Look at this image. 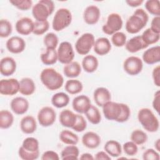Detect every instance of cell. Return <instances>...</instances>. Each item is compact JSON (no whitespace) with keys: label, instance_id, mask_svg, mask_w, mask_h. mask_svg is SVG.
<instances>
[{"label":"cell","instance_id":"1","mask_svg":"<svg viewBox=\"0 0 160 160\" xmlns=\"http://www.w3.org/2000/svg\"><path fill=\"white\" fill-rule=\"evenodd\" d=\"M102 108L104 116L108 120L124 122L129 119L131 115L129 107L124 103L109 101Z\"/></svg>","mask_w":160,"mask_h":160},{"label":"cell","instance_id":"11","mask_svg":"<svg viewBox=\"0 0 160 160\" xmlns=\"http://www.w3.org/2000/svg\"><path fill=\"white\" fill-rule=\"evenodd\" d=\"M37 118L41 126L49 127L54 123L56 119V113L52 108L44 106L38 111Z\"/></svg>","mask_w":160,"mask_h":160},{"label":"cell","instance_id":"19","mask_svg":"<svg viewBox=\"0 0 160 160\" xmlns=\"http://www.w3.org/2000/svg\"><path fill=\"white\" fill-rule=\"evenodd\" d=\"M142 60L147 64H154L160 61V47L155 46L146 50L142 56Z\"/></svg>","mask_w":160,"mask_h":160},{"label":"cell","instance_id":"40","mask_svg":"<svg viewBox=\"0 0 160 160\" xmlns=\"http://www.w3.org/2000/svg\"><path fill=\"white\" fill-rule=\"evenodd\" d=\"M145 8L151 14L155 16L160 15V2L158 0H148L145 2Z\"/></svg>","mask_w":160,"mask_h":160},{"label":"cell","instance_id":"27","mask_svg":"<svg viewBox=\"0 0 160 160\" xmlns=\"http://www.w3.org/2000/svg\"><path fill=\"white\" fill-rule=\"evenodd\" d=\"M81 65L85 72L92 73L96 71L98 68V59L93 55H86L82 59Z\"/></svg>","mask_w":160,"mask_h":160},{"label":"cell","instance_id":"42","mask_svg":"<svg viewBox=\"0 0 160 160\" xmlns=\"http://www.w3.org/2000/svg\"><path fill=\"white\" fill-rule=\"evenodd\" d=\"M49 28V23L48 20L44 21H38L34 22V29L32 33L35 35H42L44 34Z\"/></svg>","mask_w":160,"mask_h":160},{"label":"cell","instance_id":"32","mask_svg":"<svg viewBox=\"0 0 160 160\" xmlns=\"http://www.w3.org/2000/svg\"><path fill=\"white\" fill-rule=\"evenodd\" d=\"M41 60L45 65H52L58 61V54L56 49H46V51L41 54Z\"/></svg>","mask_w":160,"mask_h":160},{"label":"cell","instance_id":"25","mask_svg":"<svg viewBox=\"0 0 160 160\" xmlns=\"http://www.w3.org/2000/svg\"><path fill=\"white\" fill-rule=\"evenodd\" d=\"M59 122L66 128H71L74 126L77 119V114H74L69 109H64L59 114Z\"/></svg>","mask_w":160,"mask_h":160},{"label":"cell","instance_id":"15","mask_svg":"<svg viewBox=\"0 0 160 160\" xmlns=\"http://www.w3.org/2000/svg\"><path fill=\"white\" fill-rule=\"evenodd\" d=\"M91 105L90 99L84 94L75 97L72 102L73 109L79 114H84Z\"/></svg>","mask_w":160,"mask_h":160},{"label":"cell","instance_id":"13","mask_svg":"<svg viewBox=\"0 0 160 160\" xmlns=\"http://www.w3.org/2000/svg\"><path fill=\"white\" fill-rule=\"evenodd\" d=\"M101 16L99 8L95 5H90L86 7L83 12V19L89 25L96 24Z\"/></svg>","mask_w":160,"mask_h":160},{"label":"cell","instance_id":"26","mask_svg":"<svg viewBox=\"0 0 160 160\" xmlns=\"http://www.w3.org/2000/svg\"><path fill=\"white\" fill-rule=\"evenodd\" d=\"M36 90L34 81L29 78H24L19 81V92L24 96L32 94Z\"/></svg>","mask_w":160,"mask_h":160},{"label":"cell","instance_id":"37","mask_svg":"<svg viewBox=\"0 0 160 160\" xmlns=\"http://www.w3.org/2000/svg\"><path fill=\"white\" fill-rule=\"evenodd\" d=\"M14 116L8 110H1L0 111V128L1 129H8L13 124Z\"/></svg>","mask_w":160,"mask_h":160},{"label":"cell","instance_id":"20","mask_svg":"<svg viewBox=\"0 0 160 160\" xmlns=\"http://www.w3.org/2000/svg\"><path fill=\"white\" fill-rule=\"evenodd\" d=\"M93 98L96 105L99 107H102L106 102L111 101V94L107 88L99 87L94 90Z\"/></svg>","mask_w":160,"mask_h":160},{"label":"cell","instance_id":"30","mask_svg":"<svg viewBox=\"0 0 160 160\" xmlns=\"http://www.w3.org/2000/svg\"><path fill=\"white\" fill-rule=\"evenodd\" d=\"M79 151L76 145H68L66 146L61 152V158L62 160L78 159Z\"/></svg>","mask_w":160,"mask_h":160},{"label":"cell","instance_id":"22","mask_svg":"<svg viewBox=\"0 0 160 160\" xmlns=\"http://www.w3.org/2000/svg\"><path fill=\"white\" fill-rule=\"evenodd\" d=\"M94 51L99 56H104L108 54L111 49V43L109 39L101 37L95 40L93 46Z\"/></svg>","mask_w":160,"mask_h":160},{"label":"cell","instance_id":"49","mask_svg":"<svg viewBox=\"0 0 160 160\" xmlns=\"http://www.w3.org/2000/svg\"><path fill=\"white\" fill-rule=\"evenodd\" d=\"M142 158L144 160H159L160 156L159 152L156 150L149 148L143 152Z\"/></svg>","mask_w":160,"mask_h":160},{"label":"cell","instance_id":"38","mask_svg":"<svg viewBox=\"0 0 160 160\" xmlns=\"http://www.w3.org/2000/svg\"><path fill=\"white\" fill-rule=\"evenodd\" d=\"M141 38L148 46L156 43L160 38V34L153 32L150 28L146 29L142 34Z\"/></svg>","mask_w":160,"mask_h":160},{"label":"cell","instance_id":"56","mask_svg":"<svg viewBox=\"0 0 160 160\" xmlns=\"http://www.w3.org/2000/svg\"><path fill=\"white\" fill-rule=\"evenodd\" d=\"M94 159V158L92 156V155L88 152L83 153L80 156V159H83V160H92Z\"/></svg>","mask_w":160,"mask_h":160},{"label":"cell","instance_id":"17","mask_svg":"<svg viewBox=\"0 0 160 160\" xmlns=\"http://www.w3.org/2000/svg\"><path fill=\"white\" fill-rule=\"evenodd\" d=\"M16 62L12 57L7 56L1 59L0 62V72L4 76L12 75L16 70Z\"/></svg>","mask_w":160,"mask_h":160},{"label":"cell","instance_id":"9","mask_svg":"<svg viewBox=\"0 0 160 160\" xmlns=\"http://www.w3.org/2000/svg\"><path fill=\"white\" fill-rule=\"evenodd\" d=\"M57 54L58 61L64 64L72 62L74 58V51L72 44L68 41H63L60 43L57 50Z\"/></svg>","mask_w":160,"mask_h":160},{"label":"cell","instance_id":"4","mask_svg":"<svg viewBox=\"0 0 160 160\" xmlns=\"http://www.w3.org/2000/svg\"><path fill=\"white\" fill-rule=\"evenodd\" d=\"M138 119L142 128L149 132L158 131L159 128V122L154 112L149 108H144L139 110Z\"/></svg>","mask_w":160,"mask_h":160},{"label":"cell","instance_id":"46","mask_svg":"<svg viewBox=\"0 0 160 160\" xmlns=\"http://www.w3.org/2000/svg\"><path fill=\"white\" fill-rule=\"evenodd\" d=\"M87 128V122L85 118L80 114H77V119L75 124L72 128L76 132H81L84 131Z\"/></svg>","mask_w":160,"mask_h":160},{"label":"cell","instance_id":"24","mask_svg":"<svg viewBox=\"0 0 160 160\" xmlns=\"http://www.w3.org/2000/svg\"><path fill=\"white\" fill-rule=\"evenodd\" d=\"M20 128L24 134L34 133L37 129V122L35 118L30 115L23 117L20 122Z\"/></svg>","mask_w":160,"mask_h":160},{"label":"cell","instance_id":"50","mask_svg":"<svg viewBox=\"0 0 160 160\" xmlns=\"http://www.w3.org/2000/svg\"><path fill=\"white\" fill-rule=\"evenodd\" d=\"M41 159L42 160H59V156L56 152L49 150L42 154Z\"/></svg>","mask_w":160,"mask_h":160},{"label":"cell","instance_id":"21","mask_svg":"<svg viewBox=\"0 0 160 160\" xmlns=\"http://www.w3.org/2000/svg\"><path fill=\"white\" fill-rule=\"evenodd\" d=\"M148 47L147 44L143 41L141 36H136L126 41L125 44L126 49L131 52H137L142 49H146Z\"/></svg>","mask_w":160,"mask_h":160},{"label":"cell","instance_id":"3","mask_svg":"<svg viewBox=\"0 0 160 160\" xmlns=\"http://www.w3.org/2000/svg\"><path fill=\"white\" fill-rule=\"evenodd\" d=\"M40 79L43 85L50 91L58 90L64 84L63 76L51 68H45L41 71Z\"/></svg>","mask_w":160,"mask_h":160},{"label":"cell","instance_id":"54","mask_svg":"<svg viewBox=\"0 0 160 160\" xmlns=\"http://www.w3.org/2000/svg\"><path fill=\"white\" fill-rule=\"evenodd\" d=\"M94 159L96 160H110L111 156L105 151H101L95 154Z\"/></svg>","mask_w":160,"mask_h":160},{"label":"cell","instance_id":"55","mask_svg":"<svg viewBox=\"0 0 160 160\" xmlns=\"http://www.w3.org/2000/svg\"><path fill=\"white\" fill-rule=\"evenodd\" d=\"M143 0H127L126 1V2L128 4V5L132 8H136L139 6L143 3Z\"/></svg>","mask_w":160,"mask_h":160},{"label":"cell","instance_id":"47","mask_svg":"<svg viewBox=\"0 0 160 160\" xmlns=\"http://www.w3.org/2000/svg\"><path fill=\"white\" fill-rule=\"evenodd\" d=\"M122 149L124 152L128 156H134L138 153V145L132 141H128L122 145Z\"/></svg>","mask_w":160,"mask_h":160},{"label":"cell","instance_id":"35","mask_svg":"<svg viewBox=\"0 0 160 160\" xmlns=\"http://www.w3.org/2000/svg\"><path fill=\"white\" fill-rule=\"evenodd\" d=\"M59 139L68 145H76L79 141L77 134L69 130H62L59 134Z\"/></svg>","mask_w":160,"mask_h":160},{"label":"cell","instance_id":"36","mask_svg":"<svg viewBox=\"0 0 160 160\" xmlns=\"http://www.w3.org/2000/svg\"><path fill=\"white\" fill-rule=\"evenodd\" d=\"M84 114L88 120L92 124H98L101 121L100 111L99 109L94 105L91 104Z\"/></svg>","mask_w":160,"mask_h":160},{"label":"cell","instance_id":"28","mask_svg":"<svg viewBox=\"0 0 160 160\" xmlns=\"http://www.w3.org/2000/svg\"><path fill=\"white\" fill-rule=\"evenodd\" d=\"M64 74L69 78L79 76L81 72V66L77 61H72L64 65L63 68Z\"/></svg>","mask_w":160,"mask_h":160},{"label":"cell","instance_id":"57","mask_svg":"<svg viewBox=\"0 0 160 160\" xmlns=\"http://www.w3.org/2000/svg\"><path fill=\"white\" fill-rule=\"evenodd\" d=\"M154 147L157 151H160V139H158L154 142Z\"/></svg>","mask_w":160,"mask_h":160},{"label":"cell","instance_id":"53","mask_svg":"<svg viewBox=\"0 0 160 160\" xmlns=\"http://www.w3.org/2000/svg\"><path fill=\"white\" fill-rule=\"evenodd\" d=\"M152 107L159 114L160 110V92L159 90L154 93V99L152 101Z\"/></svg>","mask_w":160,"mask_h":160},{"label":"cell","instance_id":"5","mask_svg":"<svg viewBox=\"0 0 160 160\" xmlns=\"http://www.w3.org/2000/svg\"><path fill=\"white\" fill-rule=\"evenodd\" d=\"M54 3L51 0H40L32 6V14L38 21H46L54 10Z\"/></svg>","mask_w":160,"mask_h":160},{"label":"cell","instance_id":"41","mask_svg":"<svg viewBox=\"0 0 160 160\" xmlns=\"http://www.w3.org/2000/svg\"><path fill=\"white\" fill-rule=\"evenodd\" d=\"M58 42V37L54 32H48L44 37L43 42L46 49H56Z\"/></svg>","mask_w":160,"mask_h":160},{"label":"cell","instance_id":"52","mask_svg":"<svg viewBox=\"0 0 160 160\" xmlns=\"http://www.w3.org/2000/svg\"><path fill=\"white\" fill-rule=\"evenodd\" d=\"M160 16H155L151 21V28L153 32L160 34Z\"/></svg>","mask_w":160,"mask_h":160},{"label":"cell","instance_id":"51","mask_svg":"<svg viewBox=\"0 0 160 160\" xmlns=\"http://www.w3.org/2000/svg\"><path fill=\"white\" fill-rule=\"evenodd\" d=\"M152 77L153 79L154 84L155 86H160V66L158 65L155 67L152 72Z\"/></svg>","mask_w":160,"mask_h":160},{"label":"cell","instance_id":"6","mask_svg":"<svg viewBox=\"0 0 160 160\" xmlns=\"http://www.w3.org/2000/svg\"><path fill=\"white\" fill-rule=\"evenodd\" d=\"M72 14L67 8H60L56 12L52 22V29L55 31H61L68 27L72 22Z\"/></svg>","mask_w":160,"mask_h":160},{"label":"cell","instance_id":"10","mask_svg":"<svg viewBox=\"0 0 160 160\" xmlns=\"http://www.w3.org/2000/svg\"><path fill=\"white\" fill-rule=\"evenodd\" d=\"M143 68V62L141 58L137 56H129L123 62L124 71L130 76H136L139 74Z\"/></svg>","mask_w":160,"mask_h":160},{"label":"cell","instance_id":"16","mask_svg":"<svg viewBox=\"0 0 160 160\" xmlns=\"http://www.w3.org/2000/svg\"><path fill=\"white\" fill-rule=\"evenodd\" d=\"M15 28L16 31L19 34L27 36L32 32L34 22L28 17H23L17 21Z\"/></svg>","mask_w":160,"mask_h":160},{"label":"cell","instance_id":"34","mask_svg":"<svg viewBox=\"0 0 160 160\" xmlns=\"http://www.w3.org/2000/svg\"><path fill=\"white\" fill-rule=\"evenodd\" d=\"M24 151L34 153L39 152V145L38 140L33 137H28L24 139L21 146Z\"/></svg>","mask_w":160,"mask_h":160},{"label":"cell","instance_id":"7","mask_svg":"<svg viewBox=\"0 0 160 160\" xmlns=\"http://www.w3.org/2000/svg\"><path fill=\"white\" fill-rule=\"evenodd\" d=\"M122 25L123 21L121 16L118 13L112 12L108 15L106 24L102 27V30L106 34L112 35L119 31Z\"/></svg>","mask_w":160,"mask_h":160},{"label":"cell","instance_id":"44","mask_svg":"<svg viewBox=\"0 0 160 160\" xmlns=\"http://www.w3.org/2000/svg\"><path fill=\"white\" fill-rule=\"evenodd\" d=\"M126 40H127L126 35L124 32H120V31H118L113 34L111 39V41L112 44L118 48L125 46L126 42L127 41Z\"/></svg>","mask_w":160,"mask_h":160},{"label":"cell","instance_id":"45","mask_svg":"<svg viewBox=\"0 0 160 160\" xmlns=\"http://www.w3.org/2000/svg\"><path fill=\"white\" fill-rule=\"evenodd\" d=\"M9 2L21 11H28L32 6L31 0H10Z\"/></svg>","mask_w":160,"mask_h":160},{"label":"cell","instance_id":"43","mask_svg":"<svg viewBox=\"0 0 160 160\" xmlns=\"http://www.w3.org/2000/svg\"><path fill=\"white\" fill-rule=\"evenodd\" d=\"M12 27L11 23L7 19H2L0 21V36L5 38L11 34Z\"/></svg>","mask_w":160,"mask_h":160},{"label":"cell","instance_id":"14","mask_svg":"<svg viewBox=\"0 0 160 160\" xmlns=\"http://www.w3.org/2000/svg\"><path fill=\"white\" fill-rule=\"evenodd\" d=\"M6 46L10 52L19 54L24 50L26 48V42L22 38L15 36H12L7 40Z\"/></svg>","mask_w":160,"mask_h":160},{"label":"cell","instance_id":"39","mask_svg":"<svg viewBox=\"0 0 160 160\" xmlns=\"http://www.w3.org/2000/svg\"><path fill=\"white\" fill-rule=\"evenodd\" d=\"M131 141L137 145H141L144 144L148 140V136L145 132L140 129L134 130L130 136Z\"/></svg>","mask_w":160,"mask_h":160},{"label":"cell","instance_id":"2","mask_svg":"<svg viewBox=\"0 0 160 160\" xmlns=\"http://www.w3.org/2000/svg\"><path fill=\"white\" fill-rule=\"evenodd\" d=\"M148 20L147 12L142 8H138L127 19L126 30L128 33L137 34L146 26Z\"/></svg>","mask_w":160,"mask_h":160},{"label":"cell","instance_id":"8","mask_svg":"<svg viewBox=\"0 0 160 160\" xmlns=\"http://www.w3.org/2000/svg\"><path fill=\"white\" fill-rule=\"evenodd\" d=\"M95 42L92 34L86 32L82 34L75 43L76 52L80 55H87L94 46Z\"/></svg>","mask_w":160,"mask_h":160},{"label":"cell","instance_id":"12","mask_svg":"<svg viewBox=\"0 0 160 160\" xmlns=\"http://www.w3.org/2000/svg\"><path fill=\"white\" fill-rule=\"evenodd\" d=\"M19 91V81L15 78L2 79L0 81V93L5 96H13Z\"/></svg>","mask_w":160,"mask_h":160},{"label":"cell","instance_id":"48","mask_svg":"<svg viewBox=\"0 0 160 160\" xmlns=\"http://www.w3.org/2000/svg\"><path fill=\"white\" fill-rule=\"evenodd\" d=\"M18 154L20 158L23 160H35L38 158L39 156V151L31 153L24 151L21 147H20L18 151Z\"/></svg>","mask_w":160,"mask_h":160},{"label":"cell","instance_id":"23","mask_svg":"<svg viewBox=\"0 0 160 160\" xmlns=\"http://www.w3.org/2000/svg\"><path fill=\"white\" fill-rule=\"evenodd\" d=\"M82 144L89 149H95L98 148L101 142L100 136L96 132L88 131L82 136Z\"/></svg>","mask_w":160,"mask_h":160},{"label":"cell","instance_id":"31","mask_svg":"<svg viewBox=\"0 0 160 160\" xmlns=\"http://www.w3.org/2000/svg\"><path fill=\"white\" fill-rule=\"evenodd\" d=\"M69 102V96L63 92H59L54 94L51 98L52 104L57 108L66 107Z\"/></svg>","mask_w":160,"mask_h":160},{"label":"cell","instance_id":"33","mask_svg":"<svg viewBox=\"0 0 160 160\" xmlns=\"http://www.w3.org/2000/svg\"><path fill=\"white\" fill-rule=\"evenodd\" d=\"M65 90L70 94H77L81 92L83 89L82 83L74 79L68 80L65 83Z\"/></svg>","mask_w":160,"mask_h":160},{"label":"cell","instance_id":"18","mask_svg":"<svg viewBox=\"0 0 160 160\" xmlns=\"http://www.w3.org/2000/svg\"><path fill=\"white\" fill-rule=\"evenodd\" d=\"M10 106L14 113L18 115H22L28 111L29 104L26 98L18 96L11 100Z\"/></svg>","mask_w":160,"mask_h":160},{"label":"cell","instance_id":"29","mask_svg":"<svg viewBox=\"0 0 160 160\" xmlns=\"http://www.w3.org/2000/svg\"><path fill=\"white\" fill-rule=\"evenodd\" d=\"M104 151L111 157L117 158L122 153V147L120 143L115 140L108 141L104 146Z\"/></svg>","mask_w":160,"mask_h":160}]
</instances>
